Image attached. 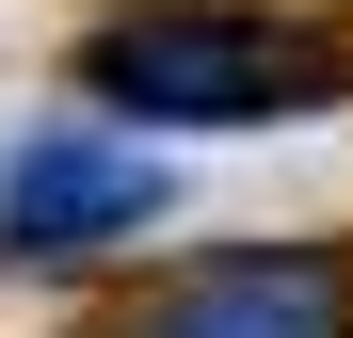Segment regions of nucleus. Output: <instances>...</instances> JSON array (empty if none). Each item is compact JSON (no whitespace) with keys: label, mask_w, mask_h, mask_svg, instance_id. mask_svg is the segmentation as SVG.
<instances>
[{"label":"nucleus","mask_w":353,"mask_h":338,"mask_svg":"<svg viewBox=\"0 0 353 338\" xmlns=\"http://www.w3.org/2000/svg\"><path fill=\"white\" fill-rule=\"evenodd\" d=\"M81 97L145 129H289L353 97V48L305 17H112L81 32Z\"/></svg>","instance_id":"1"},{"label":"nucleus","mask_w":353,"mask_h":338,"mask_svg":"<svg viewBox=\"0 0 353 338\" xmlns=\"http://www.w3.org/2000/svg\"><path fill=\"white\" fill-rule=\"evenodd\" d=\"M176 209V178L129 145V129H17L0 145V274H81L112 242H145V225Z\"/></svg>","instance_id":"2"},{"label":"nucleus","mask_w":353,"mask_h":338,"mask_svg":"<svg viewBox=\"0 0 353 338\" xmlns=\"http://www.w3.org/2000/svg\"><path fill=\"white\" fill-rule=\"evenodd\" d=\"M145 338H353V290H337V258L257 242V258H209Z\"/></svg>","instance_id":"3"}]
</instances>
